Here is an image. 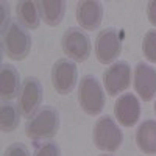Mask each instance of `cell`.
Here are the masks:
<instances>
[{
  "instance_id": "603a6c76",
  "label": "cell",
  "mask_w": 156,
  "mask_h": 156,
  "mask_svg": "<svg viewBox=\"0 0 156 156\" xmlns=\"http://www.w3.org/2000/svg\"><path fill=\"white\" fill-rule=\"evenodd\" d=\"M154 112H156V103H154Z\"/></svg>"
},
{
  "instance_id": "8fae6325",
  "label": "cell",
  "mask_w": 156,
  "mask_h": 156,
  "mask_svg": "<svg viewBox=\"0 0 156 156\" xmlns=\"http://www.w3.org/2000/svg\"><path fill=\"white\" fill-rule=\"evenodd\" d=\"M134 89L144 101H150L156 95V70L148 64L139 62L134 69Z\"/></svg>"
},
{
  "instance_id": "7c38bea8",
  "label": "cell",
  "mask_w": 156,
  "mask_h": 156,
  "mask_svg": "<svg viewBox=\"0 0 156 156\" xmlns=\"http://www.w3.org/2000/svg\"><path fill=\"white\" fill-rule=\"evenodd\" d=\"M76 22L81 28L94 31L100 27L103 19V8L95 0H83L76 3Z\"/></svg>"
},
{
  "instance_id": "52a82bcc",
  "label": "cell",
  "mask_w": 156,
  "mask_h": 156,
  "mask_svg": "<svg viewBox=\"0 0 156 156\" xmlns=\"http://www.w3.org/2000/svg\"><path fill=\"white\" fill-rule=\"evenodd\" d=\"M76 76L78 72L73 61L67 58L58 59L51 69V86L59 95H67L76 84Z\"/></svg>"
},
{
  "instance_id": "5bb4252c",
  "label": "cell",
  "mask_w": 156,
  "mask_h": 156,
  "mask_svg": "<svg viewBox=\"0 0 156 156\" xmlns=\"http://www.w3.org/2000/svg\"><path fill=\"white\" fill-rule=\"evenodd\" d=\"M136 144L145 154H156V122H142L136 131Z\"/></svg>"
},
{
  "instance_id": "30bf717a",
  "label": "cell",
  "mask_w": 156,
  "mask_h": 156,
  "mask_svg": "<svg viewBox=\"0 0 156 156\" xmlns=\"http://www.w3.org/2000/svg\"><path fill=\"white\" fill-rule=\"evenodd\" d=\"M114 115L122 126H133L140 117V103L133 94H123L114 103Z\"/></svg>"
},
{
  "instance_id": "cb8c5ba5",
  "label": "cell",
  "mask_w": 156,
  "mask_h": 156,
  "mask_svg": "<svg viewBox=\"0 0 156 156\" xmlns=\"http://www.w3.org/2000/svg\"><path fill=\"white\" fill-rule=\"evenodd\" d=\"M101 156H108V154H101Z\"/></svg>"
},
{
  "instance_id": "9c48e42d",
  "label": "cell",
  "mask_w": 156,
  "mask_h": 156,
  "mask_svg": "<svg viewBox=\"0 0 156 156\" xmlns=\"http://www.w3.org/2000/svg\"><path fill=\"white\" fill-rule=\"evenodd\" d=\"M42 101V86L36 76L25 78L19 94V111L22 115L31 119Z\"/></svg>"
},
{
  "instance_id": "44dd1931",
  "label": "cell",
  "mask_w": 156,
  "mask_h": 156,
  "mask_svg": "<svg viewBox=\"0 0 156 156\" xmlns=\"http://www.w3.org/2000/svg\"><path fill=\"white\" fill-rule=\"evenodd\" d=\"M147 17H148V22L156 27V0H151L148 2V6H147Z\"/></svg>"
},
{
  "instance_id": "4fadbf2b",
  "label": "cell",
  "mask_w": 156,
  "mask_h": 156,
  "mask_svg": "<svg viewBox=\"0 0 156 156\" xmlns=\"http://www.w3.org/2000/svg\"><path fill=\"white\" fill-rule=\"evenodd\" d=\"M20 87V78L19 72L11 64H3L0 70V95L3 100H12L16 98Z\"/></svg>"
},
{
  "instance_id": "e0dca14e",
  "label": "cell",
  "mask_w": 156,
  "mask_h": 156,
  "mask_svg": "<svg viewBox=\"0 0 156 156\" xmlns=\"http://www.w3.org/2000/svg\"><path fill=\"white\" fill-rule=\"evenodd\" d=\"M19 108L12 105H3L0 108V128L3 133H12L19 126Z\"/></svg>"
},
{
  "instance_id": "5b68a950",
  "label": "cell",
  "mask_w": 156,
  "mask_h": 156,
  "mask_svg": "<svg viewBox=\"0 0 156 156\" xmlns=\"http://www.w3.org/2000/svg\"><path fill=\"white\" fill-rule=\"evenodd\" d=\"M122 53V37L115 28L101 30L95 39V56L100 64H111Z\"/></svg>"
},
{
  "instance_id": "277c9868",
  "label": "cell",
  "mask_w": 156,
  "mask_h": 156,
  "mask_svg": "<svg viewBox=\"0 0 156 156\" xmlns=\"http://www.w3.org/2000/svg\"><path fill=\"white\" fill-rule=\"evenodd\" d=\"M3 48L8 58L22 61L28 56L31 50V37L17 23H11L3 34Z\"/></svg>"
},
{
  "instance_id": "3957f363",
  "label": "cell",
  "mask_w": 156,
  "mask_h": 156,
  "mask_svg": "<svg viewBox=\"0 0 156 156\" xmlns=\"http://www.w3.org/2000/svg\"><path fill=\"white\" fill-rule=\"evenodd\" d=\"M92 139H94V144L98 150L115 151L122 145L123 134L111 117L105 115V117H100L95 122L94 131H92Z\"/></svg>"
},
{
  "instance_id": "8992f818",
  "label": "cell",
  "mask_w": 156,
  "mask_h": 156,
  "mask_svg": "<svg viewBox=\"0 0 156 156\" xmlns=\"http://www.w3.org/2000/svg\"><path fill=\"white\" fill-rule=\"evenodd\" d=\"M61 47L64 55L76 62H84L90 55V41L86 33L78 28H69L62 34Z\"/></svg>"
},
{
  "instance_id": "ffe728a7",
  "label": "cell",
  "mask_w": 156,
  "mask_h": 156,
  "mask_svg": "<svg viewBox=\"0 0 156 156\" xmlns=\"http://www.w3.org/2000/svg\"><path fill=\"white\" fill-rule=\"evenodd\" d=\"M3 156H30V151H28V148L25 147L23 144L17 142V144L9 145V147L5 150Z\"/></svg>"
},
{
  "instance_id": "ac0fdd59",
  "label": "cell",
  "mask_w": 156,
  "mask_h": 156,
  "mask_svg": "<svg viewBox=\"0 0 156 156\" xmlns=\"http://www.w3.org/2000/svg\"><path fill=\"white\" fill-rule=\"evenodd\" d=\"M142 51L150 62H156V30L145 33L144 41H142Z\"/></svg>"
},
{
  "instance_id": "ba28073f",
  "label": "cell",
  "mask_w": 156,
  "mask_h": 156,
  "mask_svg": "<svg viewBox=\"0 0 156 156\" xmlns=\"http://www.w3.org/2000/svg\"><path fill=\"white\" fill-rule=\"evenodd\" d=\"M129 84H131V67L123 61L114 62L103 73V86L106 89V94L111 97L122 94Z\"/></svg>"
},
{
  "instance_id": "6da1fadb",
  "label": "cell",
  "mask_w": 156,
  "mask_h": 156,
  "mask_svg": "<svg viewBox=\"0 0 156 156\" xmlns=\"http://www.w3.org/2000/svg\"><path fill=\"white\" fill-rule=\"evenodd\" d=\"M59 129V114L55 108L44 106L25 125V134L31 140H44L56 136Z\"/></svg>"
},
{
  "instance_id": "7402d4cb",
  "label": "cell",
  "mask_w": 156,
  "mask_h": 156,
  "mask_svg": "<svg viewBox=\"0 0 156 156\" xmlns=\"http://www.w3.org/2000/svg\"><path fill=\"white\" fill-rule=\"evenodd\" d=\"M9 22V11H8V5L2 3V33H6V23Z\"/></svg>"
},
{
  "instance_id": "2e32d148",
  "label": "cell",
  "mask_w": 156,
  "mask_h": 156,
  "mask_svg": "<svg viewBox=\"0 0 156 156\" xmlns=\"http://www.w3.org/2000/svg\"><path fill=\"white\" fill-rule=\"evenodd\" d=\"M39 11H41L42 20L48 27H56L64 17L66 3L62 0H42L39 2Z\"/></svg>"
},
{
  "instance_id": "9a60e30c",
  "label": "cell",
  "mask_w": 156,
  "mask_h": 156,
  "mask_svg": "<svg viewBox=\"0 0 156 156\" xmlns=\"http://www.w3.org/2000/svg\"><path fill=\"white\" fill-rule=\"evenodd\" d=\"M16 12H17V19L19 22L27 28H37L41 23V11H39V3L33 2V0H23L19 2L16 6Z\"/></svg>"
},
{
  "instance_id": "d6986e66",
  "label": "cell",
  "mask_w": 156,
  "mask_h": 156,
  "mask_svg": "<svg viewBox=\"0 0 156 156\" xmlns=\"http://www.w3.org/2000/svg\"><path fill=\"white\" fill-rule=\"evenodd\" d=\"M34 156H61V150L53 142H47V144H44L37 148Z\"/></svg>"
},
{
  "instance_id": "7a4b0ae2",
  "label": "cell",
  "mask_w": 156,
  "mask_h": 156,
  "mask_svg": "<svg viewBox=\"0 0 156 156\" xmlns=\"http://www.w3.org/2000/svg\"><path fill=\"white\" fill-rule=\"evenodd\" d=\"M78 103L87 115H98L105 108V92L94 76L86 75L78 86Z\"/></svg>"
}]
</instances>
